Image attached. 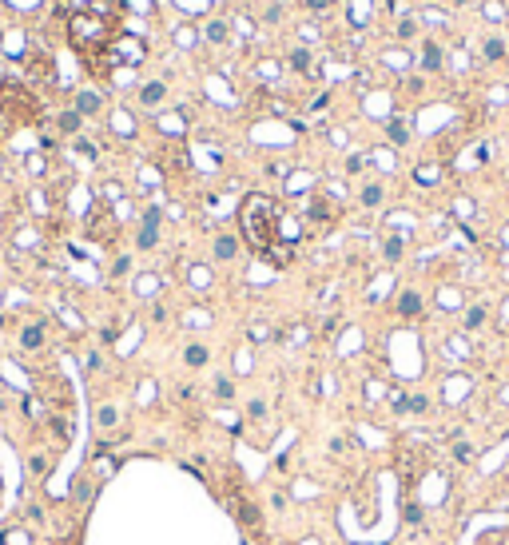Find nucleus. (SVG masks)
<instances>
[{"instance_id":"nucleus-1","label":"nucleus","mask_w":509,"mask_h":545,"mask_svg":"<svg viewBox=\"0 0 509 545\" xmlns=\"http://www.w3.org/2000/svg\"><path fill=\"white\" fill-rule=\"evenodd\" d=\"M279 219H283V211H279V203L270 195H263V192L243 195V203H239V231H243V239H247V247L254 255L267 259L279 247Z\"/></svg>"},{"instance_id":"nucleus-4","label":"nucleus","mask_w":509,"mask_h":545,"mask_svg":"<svg viewBox=\"0 0 509 545\" xmlns=\"http://www.w3.org/2000/svg\"><path fill=\"white\" fill-rule=\"evenodd\" d=\"M306 219L318 227H331L334 219H338V207H334L326 195H311V199H306Z\"/></svg>"},{"instance_id":"nucleus-13","label":"nucleus","mask_w":509,"mask_h":545,"mask_svg":"<svg viewBox=\"0 0 509 545\" xmlns=\"http://www.w3.org/2000/svg\"><path fill=\"white\" fill-rule=\"evenodd\" d=\"M207 358H211V351H207L203 342H191L187 351H183V362H187L191 370H199V367H207Z\"/></svg>"},{"instance_id":"nucleus-14","label":"nucleus","mask_w":509,"mask_h":545,"mask_svg":"<svg viewBox=\"0 0 509 545\" xmlns=\"http://www.w3.org/2000/svg\"><path fill=\"white\" fill-rule=\"evenodd\" d=\"M80 124H84V116H80L76 108H72V112H60V116H56V128H60V136H76Z\"/></svg>"},{"instance_id":"nucleus-23","label":"nucleus","mask_w":509,"mask_h":545,"mask_svg":"<svg viewBox=\"0 0 509 545\" xmlns=\"http://www.w3.org/2000/svg\"><path fill=\"white\" fill-rule=\"evenodd\" d=\"M215 398L231 402V398H235V382H231V378H215Z\"/></svg>"},{"instance_id":"nucleus-11","label":"nucleus","mask_w":509,"mask_h":545,"mask_svg":"<svg viewBox=\"0 0 509 545\" xmlns=\"http://www.w3.org/2000/svg\"><path fill=\"white\" fill-rule=\"evenodd\" d=\"M235 513H239V521H243V526H263V517H259V510H254L251 501H247V497L243 494H235Z\"/></svg>"},{"instance_id":"nucleus-38","label":"nucleus","mask_w":509,"mask_h":545,"mask_svg":"<svg viewBox=\"0 0 509 545\" xmlns=\"http://www.w3.org/2000/svg\"><path fill=\"white\" fill-rule=\"evenodd\" d=\"M306 4H311V8H315V12H322V8H331L334 0H306Z\"/></svg>"},{"instance_id":"nucleus-25","label":"nucleus","mask_w":509,"mask_h":545,"mask_svg":"<svg viewBox=\"0 0 509 545\" xmlns=\"http://www.w3.org/2000/svg\"><path fill=\"white\" fill-rule=\"evenodd\" d=\"M290 68H295V72H306V68H311V52L295 48V52H290Z\"/></svg>"},{"instance_id":"nucleus-12","label":"nucleus","mask_w":509,"mask_h":545,"mask_svg":"<svg viewBox=\"0 0 509 545\" xmlns=\"http://www.w3.org/2000/svg\"><path fill=\"white\" fill-rule=\"evenodd\" d=\"M299 235H302V223L295 215H283V219H279V243H290V247H295Z\"/></svg>"},{"instance_id":"nucleus-22","label":"nucleus","mask_w":509,"mask_h":545,"mask_svg":"<svg viewBox=\"0 0 509 545\" xmlns=\"http://www.w3.org/2000/svg\"><path fill=\"white\" fill-rule=\"evenodd\" d=\"M382 203V187L378 183H366L362 187V207H378Z\"/></svg>"},{"instance_id":"nucleus-34","label":"nucleus","mask_w":509,"mask_h":545,"mask_svg":"<svg viewBox=\"0 0 509 545\" xmlns=\"http://www.w3.org/2000/svg\"><path fill=\"white\" fill-rule=\"evenodd\" d=\"M247 418H267V402H263V398H254L251 406H247Z\"/></svg>"},{"instance_id":"nucleus-28","label":"nucleus","mask_w":509,"mask_h":545,"mask_svg":"<svg viewBox=\"0 0 509 545\" xmlns=\"http://www.w3.org/2000/svg\"><path fill=\"white\" fill-rule=\"evenodd\" d=\"M382 255H386V263H394V259L402 255V239H398V235H390V239H386V247H382Z\"/></svg>"},{"instance_id":"nucleus-15","label":"nucleus","mask_w":509,"mask_h":545,"mask_svg":"<svg viewBox=\"0 0 509 545\" xmlns=\"http://www.w3.org/2000/svg\"><path fill=\"white\" fill-rule=\"evenodd\" d=\"M235 255H239V239H235V235H219V239H215V259L231 263Z\"/></svg>"},{"instance_id":"nucleus-36","label":"nucleus","mask_w":509,"mask_h":545,"mask_svg":"<svg viewBox=\"0 0 509 545\" xmlns=\"http://www.w3.org/2000/svg\"><path fill=\"white\" fill-rule=\"evenodd\" d=\"M422 20H429V24H442L445 12H438V8H426V12H422Z\"/></svg>"},{"instance_id":"nucleus-37","label":"nucleus","mask_w":509,"mask_h":545,"mask_svg":"<svg viewBox=\"0 0 509 545\" xmlns=\"http://www.w3.org/2000/svg\"><path fill=\"white\" fill-rule=\"evenodd\" d=\"M485 17H490V20H501V4H497V0H490V4H485Z\"/></svg>"},{"instance_id":"nucleus-5","label":"nucleus","mask_w":509,"mask_h":545,"mask_svg":"<svg viewBox=\"0 0 509 545\" xmlns=\"http://www.w3.org/2000/svg\"><path fill=\"white\" fill-rule=\"evenodd\" d=\"M52 465H56V458H52L48 450H36V454L28 458V474H32V478H48V474H52Z\"/></svg>"},{"instance_id":"nucleus-24","label":"nucleus","mask_w":509,"mask_h":545,"mask_svg":"<svg viewBox=\"0 0 509 545\" xmlns=\"http://www.w3.org/2000/svg\"><path fill=\"white\" fill-rule=\"evenodd\" d=\"M390 140H394V144H406V140H410V128H406V124H402V120H390Z\"/></svg>"},{"instance_id":"nucleus-6","label":"nucleus","mask_w":509,"mask_h":545,"mask_svg":"<svg viewBox=\"0 0 509 545\" xmlns=\"http://www.w3.org/2000/svg\"><path fill=\"white\" fill-rule=\"evenodd\" d=\"M163 96H167V84L163 80H151L140 88V104L143 108H156V104H163Z\"/></svg>"},{"instance_id":"nucleus-7","label":"nucleus","mask_w":509,"mask_h":545,"mask_svg":"<svg viewBox=\"0 0 509 545\" xmlns=\"http://www.w3.org/2000/svg\"><path fill=\"white\" fill-rule=\"evenodd\" d=\"M398 315H402V319L422 315V295H418V290H402V295H398Z\"/></svg>"},{"instance_id":"nucleus-32","label":"nucleus","mask_w":509,"mask_h":545,"mask_svg":"<svg viewBox=\"0 0 509 545\" xmlns=\"http://www.w3.org/2000/svg\"><path fill=\"white\" fill-rule=\"evenodd\" d=\"M454 458H458V462H474V446H470V442H458V446H454Z\"/></svg>"},{"instance_id":"nucleus-29","label":"nucleus","mask_w":509,"mask_h":545,"mask_svg":"<svg viewBox=\"0 0 509 545\" xmlns=\"http://www.w3.org/2000/svg\"><path fill=\"white\" fill-rule=\"evenodd\" d=\"M24 517H28L32 526H44V506H40V501H28V510H24Z\"/></svg>"},{"instance_id":"nucleus-10","label":"nucleus","mask_w":509,"mask_h":545,"mask_svg":"<svg viewBox=\"0 0 509 545\" xmlns=\"http://www.w3.org/2000/svg\"><path fill=\"white\" fill-rule=\"evenodd\" d=\"M100 108H104V96H100V92H92V88H88V92H80V96H76V112L84 116V120H88V116H95Z\"/></svg>"},{"instance_id":"nucleus-19","label":"nucleus","mask_w":509,"mask_h":545,"mask_svg":"<svg viewBox=\"0 0 509 545\" xmlns=\"http://www.w3.org/2000/svg\"><path fill=\"white\" fill-rule=\"evenodd\" d=\"M422 68H426V72H438V68H442V48H438V44H426V52H422Z\"/></svg>"},{"instance_id":"nucleus-18","label":"nucleus","mask_w":509,"mask_h":545,"mask_svg":"<svg viewBox=\"0 0 509 545\" xmlns=\"http://www.w3.org/2000/svg\"><path fill=\"white\" fill-rule=\"evenodd\" d=\"M175 44H179V48H195V44H199V33H195L191 24H179V28H175Z\"/></svg>"},{"instance_id":"nucleus-21","label":"nucleus","mask_w":509,"mask_h":545,"mask_svg":"<svg viewBox=\"0 0 509 545\" xmlns=\"http://www.w3.org/2000/svg\"><path fill=\"white\" fill-rule=\"evenodd\" d=\"M418 183H422V187H434V183H438V163H422V167H418Z\"/></svg>"},{"instance_id":"nucleus-27","label":"nucleus","mask_w":509,"mask_h":545,"mask_svg":"<svg viewBox=\"0 0 509 545\" xmlns=\"http://www.w3.org/2000/svg\"><path fill=\"white\" fill-rule=\"evenodd\" d=\"M481 322H485V306H470V311H465V326H470V331H477Z\"/></svg>"},{"instance_id":"nucleus-3","label":"nucleus","mask_w":509,"mask_h":545,"mask_svg":"<svg viewBox=\"0 0 509 545\" xmlns=\"http://www.w3.org/2000/svg\"><path fill=\"white\" fill-rule=\"evenodd\" d=\"M0 116L8 128H24L40 116V100L32 96L24 84H0Z\"/></svg>"},{"instance_id":"nucleus-33","label":"nucleus","mask_w":509,"mask_h":545,"mask_svg":"<svg viewBox=\"0 0 509 545\" xmlns=\"http://www.w3.org/2000/svg\"><path fill=\"white\" fill-rule=\"evenodd\" d=\"M414 33H418V24H414V17H406L402 24H398V36H402V40H410Z\"/></svg>"},{"instance_id":"nucleus-31","label":"nucleus","mask_w":509,"mask_h":545,"mask_svg":"<svg viewBox=\"0 0 509 545\" xmlns=\"http://www.w3.org/2000/svg\"><path fill=\"white\" fill-rule=\"evenodd\" d=\"M88 494H92V481L76 478V490H72V501H88Z\"/></svg>"},{"instance_id":"nucleus-16","label":"nucleus","mask_w":509,"mask_h":545,"mask_svg":"<svg viewBox=\"0 0 509 545\" xmlns=\"http://www.w3.org/2000/svg\"><path fill=\"white\" fill-rule=\"evenodd\" d=\"M92 239H111V235H115V223H111L108 215H104V211H100V215H92Z\"/></svg>"},{"instance_id":"nucleus-39","label":"nucleus","mask_w":509,"mask_h":545,"mask_svg":"<svg viewBox=\"0 0 509 545\" xmlns=\"http://www.w3.org/2000/svg\"><path fill=\"white\" fill-rule=\"evenodd\" d=\"M454 4H470V0H454Z\"/></svg>"},{"instance_id":"nucleus-26","label":"nucleus","mask_w":509,"mask_h":545,"mask_svg":"<svg viewBox=\"0 0 509 545\" xmlns=\"http://www.w3.org/2000/svg\"><path fill=\"white\" fill-rule=\"evenodd\" d=\"M485 60H501L506 56V40H485V52H481Z\"/></svg>"},{"instance_id":"nucleus-8","label":"nucleus","mask_w":509,"mask_h":545,"mask_svg":"<svg viewBox=\"0 0 509 545\" xmlns=\"http://www.w3.org/2000/svg\"><path fill=\"white\" fill-rule=\"evenodd\" d=\"M20 347H24V351H40V347H44V322H28V326L20 331Z\"/></svg>"},{"instance_id":"nucleus-20","label":"nucleus","mask_w":509,"mask_h":545,"mask_svg":"<svg viewBox=\"0 0 509 545\" xmlns=\"http://www.w3.org/2000/svg\"><path fill=\"white\" fill-rule=\"evenodd\" d=\"M159 243V227H140V235H136V247L140 251H151Z\"/></svg>"},{"instance_id":"nucleus-2","label":"nucleus","mask_w":509,"mask_h":545,"mask_svg":"<svg viewBox=\"0 0 509 545\" xmlns=\"http://www.w3.org/2000/svg\"><path fill=\"white\" fill-rule=\"evenodd\" d=\"M120 36V20L111 17H95V12H68V40L72 48L88 60L100 56L104 48H111V40Z\"/></svg>"},{"instance_id":"nucleus-9","label":"nucleus","mask_w":509,"mask_h":545,"mask_svg":"<svg viewBox=\"0 0 509 545\" xmlns=\"http://www.w3.org/2000/svg\"><path fill=\"white\" fill-rule=\"evenodd\" d=\"M120 426V406H111V402H104L100 410H95V430H115Z\"/></svg>"},{"instance_id":"nucleus-30","label":"nucleus","mask_w":509,"mask_h":545,"mask_svg":"<svg viewBox=\"0 0 509 545\" xmlns=\"http://www.w3.org/2000/svg\"><path fill=\"white\" fill-rule=\"evenodd\" d=\"M127 271H131V259H127V255H120L115 263H111V279H124Z\"/></svg>"},{"instance_id":"nucleus-17","label":"nucleus","mask_w":509,"mask_h":545,"mask_svg":"<svg viewBox=\"0 0 509 545\" xmlns=\"http://www.w3.org/2000/svg\"><path fill=\"white\" fill-rule=\"evenodd\" d=\"M227 36H231V24H227V20H211V24H207V40H211V44H227Z\"/></svg>"},{"instance_id":"nucleus-35","label":"nucleus","mask_w":509,"mask_h":545,"mask_svg":"<svg viewBox=\"0 0 509 545\" xmlns=\"http://www.w3.org/2000/svg\"><path fill=\"white\" fill-rule=\"evenodd\" d=\"M143 227H159V207H147V211H143Z\"/></svg>"}]
</instances>
